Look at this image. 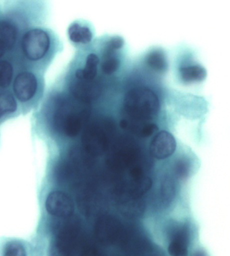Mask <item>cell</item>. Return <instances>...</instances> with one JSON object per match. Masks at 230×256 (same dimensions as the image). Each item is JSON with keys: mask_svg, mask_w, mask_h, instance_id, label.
<instances>
[{"mask_svg": "<svg viewBox=\"0 0 230 256\" xmlns=\"http://www.w3.org/2000/svg\"><path fill=\"white\" fill-rule=\"evenodd\" d=\"M5 52H6V50H5V48L3 47L0 44V58H1L3 56H4Z\"/></svg>", "mask_w": 230, "mask_h": 256, "instance_id": "obj_27", "label": "cell"}, {"mask_svg": "<svg viewBox=\"0 0 230 256\" xmlns=\"http://www.w3.org/2000/svg\"><path fill=\"white\" fill-rule=\"evenodd\" d=\"M120 202L121 212L128 218H137L145 211V203L141 198H127Z\"/></svg>", "mask_w": 230, "mask_h": 256, "instance_id": "obj_13", "label": "cell"}, {"mask_svg": "<svg viewBox=\"0 0 230 256\" xmlns=\"http://www.w3.org/2000/svg\"><path fill=\"white\" fill-rule=\"evenodd\" d=\"M4 255L8 256H21L25 255L26 252L22 244L18 242H9L5 246Z\"/></svg>", "mask_w": 230, "mask_h": 256, "instance_id": "obj_23", "label": "cell"}, {"mask_svg": "<svg viewBox=\"0 0 230 256\" xmlns=\"http://www.w3.org/2000/svg\"><path fill=\"white\" fill-rule=\"evenodd\" d=\"M124 111L128 120L146 122L152 120L160 110V101L156 94L148 88L130 90L124 100Z\"/></svg>", "mask_w": 230, "mask_h": 256, "instance_id": "obj_2", "label": "cell"}, {"mask_svg": "<svg viewBox=\"0 0 230 256\" xmlns=\"http://www.w3.org/2000/svg\"><path fill=\"white\" fill-rule=\"evenodd\" d=\"M112 130L110 122L93 123L87 126L82 136L84 149L91 156H101L108 149L109 134Z\"/></svg>", "mask_w": 230, "mask_h": 256, "instance_id": "obj_3", "label": "cell"}, {"mask_svg": "<svg viewBox=\"0 0 230 256\" xmlns=\"http://www.w3.org/2000/svg\"><path fill=\"white\" fill-rule=\"evenodd\" d=\"M70 92L75 99L89 104L99 97L100 86L94 80H77L72 82Z\"/></svg>", "mask_w": 230, "mask_h": 256, "instance_id": "obj_11", "label": "cell"}, {"mask_svg": "<svg viewBox=\"0 0 230 256\" xmlns=\"http://www.w3.org/2000/svg\"><path fill=\"white\" fill-rule=\"evenodd\" d=\"M68 222L63 224L57 232V247L65 253H68L75 248L79 234V225L76 221Z\"/></svg>", "mask_w": 230, "mask_h": 256, "instance_id": "obj_12", "label": "cell"}, {"mask_svg": "<svg viewBox=\"0 0 230 256\" xmlns=\"http://www.w3.org/2000/svg\"><path fill=\"white\" fill-rule=\"evenodd\" d=\"M21 47L27 58L30 60H39L49 50V36L39 28L30 30L23 36Z\"/></svg>", "mask_w": 230, "mask_h": 256, "instance_id": "obj_5", "label": "cell"}, {"mask_svg": "<svg viewBox=\"0 0 230 256\" xmlns=\"http://www.w3.org/2000/svg\"><path fill=\"white\" fill-rule=\"evenodd\" d=\"M191 240V230L187 224L174 226L170 232L168 251L170 255L181 256L188 254Z\"/></svg>", "mask_w": 230, "mask_h": 256, "instance_id": "obj_8", "label": "cell"}, {"mask_svg": "<svg viewBox=\"0 0 230 256\" xmlns=\"http://www.w3.org/2000/svg\"><path fill=\"white\" fill-rule=\"evenodd\" d=\"M70 40L74 43L87 44L93 39V34L88 26L74 22L68 28Z\"/></svg>", "mask_w": 230, "mask_h": 256, "instance_id": "obj_14", "label": "cell"}, {"mask_svg": "<svg viewBox=\"0 0 230 256\" xmlns=\"http://www.w3.org/2000/svg\"><path fill=\"white\" fill-rule=\"evenodd\" d=\"M13 90L20 101L27 102L33 98L37 92V78L32 73L21 72L15 78Z\"/></svg>", "mask_w": 230, "mask_h": 256, "instance_id": "obj_10", "label": "cell"}, {"mask_svg": "<svg viewBox=\"0 0 230 256\" xmlns=\"http://www.w3.org/2000/svg\"><path fill=\"white\" fill-rule=\"evenodd\" d=\"M139 150L131 140L121 138L113 146L109 152L107 162L116 170L127 168L135 161Z\"/></svg>", "mask_w": 230, "mask_h": 256, "instance_id": "obj_4", "label": "cell"}, {"mask_svg": "<svg viewBox=\"0 0 230 256\" xmlns=\"http://www.w3.org/2000/svg\"><path fill=\"white\" fill-rule=\"evenodd\" d=\"M45 207L48 213L61 218H68L74 211L72 198L62 192H53L49 194L46 200Z\"/></svg>", "mask_w": 230, "mask_h": 256, "instance_id": "obj_7", "label": "cell"}, {"mask_svg": "<svg viewBox=\"0 0 230 256\" xmlns=\"http://www.w3.org/2000/svg\"><path fill=\"white\" fill-rule=\"evenodd\" d=\"M97 240L104 245L114 244L122 234V225L110 216H103L97 220L95 226Z\"/></svg>", "mask_w": 230, "mask_h": 256, "instance_id": "obj_6", "label": "cell"}, {"mask_svg": "<svg viewBox=\"0 0 230 256\" xmlns=\"http://www.w3.org/2000/svg\"><path fill=\"white\" fill-rule=\"evenodd\" d=\"M161 199L165 206H169L175 198L176 184L173 178L166 176L163 180L160 188Z\"/></svg>", "mask_w": 230, "mask_h": 256, "instance_id": "obj_19", "label": "cell"}, {"mask_svg": "<svg viewBox=\"0 0 230 256\" xmlns=\"http://www.w3.org/2000/svg\"><path fill=\"white\" fill-rule=\"evenodd\" d=\"M120 62L115 57H110L105 59L102 64V70L107 74H112L116 72L120 67Z\"/></svg>", "mask_w": 230, "mask_h": 256, "instance_id": "obj_24", "label": "cell"}, {"mask_svg": "<svg viewBox=\"0 0 230 256\" xmlns=\"http://www.w3.org/2000/svg\"><path fill=\"white\" fill-rule=\"evenodd\" d=\"M124 44L123 39H122L120 36H116L109 42L108 45H107V49L110 52L114 51V50H119L123 47Z\"/></svg>", "mask_w": 230, "mask_h": 256, "instance_id": "obj_26", "label": "cell"}, {"mask_svg": "<svg viewBox=\"0 0 230 256\" xmlns=\"http://www.w3.org/2000/svg\"><path fill=\"white\" fill-rule=\"evenodd\" d=\"M182 80L187 84L203 82L207 76V71L200 66L183 67L180 69Z\"/></svg>", "mask_w": 230, "mask_h": 256, "instance_id": "obj_17", "label": "cell"}, {"mask_svg": "<svg viewBox=\"0 0 230 256\" xmlns=\"http://www.w3.org/2000/svg\"><path fill=\"white\" fill-rule=\"evenodd\" d=\"M191 162L187 158L178 159L174 164V172L178 178H187L191 172Z\"/></svg>", "mask_w": 230, "mask_h": 256, "instance_id": "obj_22", "label": "cell"}, {"mask_svg": "<svg viewBox=\"0 0 230 256\" xmlns=\"http://www.w3.org/2000/svg\"><path fill=\"white\" fill-rule=\"evenodd\" d=\"M13 76V68L7 61H0V88H5L10 84Z\"/></svg>", "mask_w": 230, "mask_h": 256, "instance_id": "obj_21", "label": "cell"}, {"mask_svg": "<svg viewBox=\"0 0 230 256\" xmlns=\"http://www.w3.org/2000/svg\"><path fill=\"white\" fill-rule=\"evenodd\" d=\"M147 63L153 70L164 72L168 70V63L166 55L162 50H155L147 55Z\"/></svg>", "mask_w": 230, "mask_h": 256, "instance_id": "obj_18", "label": "cell"}, {"mask_svg": "<svg viewBox=\"0 0 230 256\" xmlns=\"http://www.w3.org/2000/svg\"><path fill=\"white\" fill-rule=\"evenodd\" d=\"M176 142L172 134L161 132L153 138L150 145V154L157 160H164L171 156L175 152Z\"/></svg>", "mask_w": 230, "mask_h": 256, "instance_id": "obj_9", "label": "cell"}, {"mask_svg": "<svg viewBox=\"0 0 230 256\" xmlns=\"http://www.w3.org/2000/svg\"><path fill=\"white\" fill-rule=\"evenodd\" d=\"M99 62V58L94 54L88 56L85 67L76 71L75 78L77 80H94L97 72V66Z\"/></svg>", "mask_w": 230, "mask_h": 256, "instance_id": "obj_16", "label": "cell"}, {"mask_svg": "<svg viewBox=\"0 0 230 256\" xmlns=\"http://www.w3.org/2000/svg\"><path fill=\"white\" fill-rule=\"evenodd\" d=\"M17 109V103L14 96L9 92L0 91V118Z\"/></svg>", "mask_w": 230, "mask_h": 256, "instance_id": "obj_20", "label": "cell"}, {"mask_svg": "<svg viewBox=\"0 0 230 256\" xmlns=\"http://www.w3.org/2000/svg\"><path fill=\"white\" fill-rule=\"evenodd\" d=\"M16 40V30L10 22L0 21V44L5 50L14 47Z\"/></svg>", "mask_w": 230, "mask_h": 256, "instance_id": "obj_15", "label": "cell"}, {"mask_svg": "<svg viewBox=\"0 0 230 256\" xmlns=\"http://www.w3.org/2000/svg\"><path fill=\"white\" fill-rule=\"evenodd\" d=\"M69 100L57 103L53 113V126L59 134L73 138L81 132L90 115L88 104Z\"/></svg>", "mask_w": 230, "mask_h": 256, "instance_id": "obj_1", "label": "cell"}, {"mask_svg": "<svg viewBox=\"0 0 230 256\" xmlns=\"http://www.w3.org/2000/svg\"><path fill=\"white\" fill-rule=\"evenodd\" d=\"M157 130H158V128L156 124L147 122L142 130L140 136H143V138H149L154 134Z\"/></svg>", "mask_w": 230, "mask_h": 256, "instance_id": "obj_25", "label": "cell"}]
</instances>
